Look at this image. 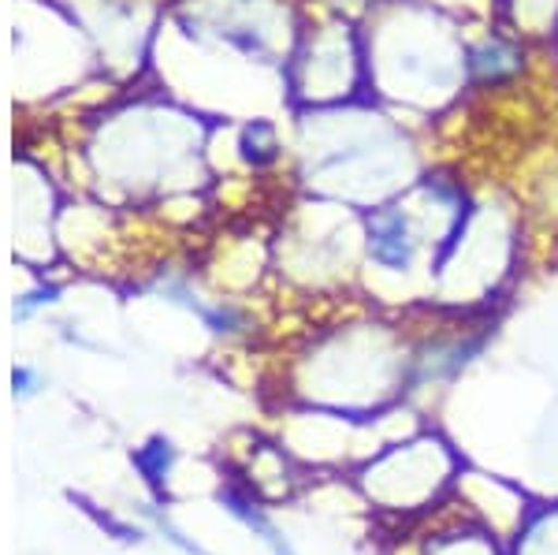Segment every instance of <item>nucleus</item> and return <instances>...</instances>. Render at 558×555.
I'll return each mask as SVG.
<instances>
[{"label":"nucleus","mask_w":558,"mask_h":555,"mask_svg":"<svg viewBox=\"0 0 558 555\" xmlns=\"http://www.w3.org/2000/svg\"><path fill=\"white\" fill-rule=\"evenodd\" d=\"M417 254V236H413V224L402 209H384L368 220V257L380 268L402 273L413 265Z\"/></svg>","instance_id":"nucleus-1"},{"label":"nucleus","mask_w":558,"mask_h":555,"mask_svg":"<svg viewBox=\"0 0 558 555\" xmlns=\"http://www.w3.org/2000/svg\"><path fill=\"white\" fill-rule=\"evenodd\" d=\"M131 462H134V470L146 478V485L160 496L168 485V473L175 467V447L172 441H165V436H149V441L131 455Z\"/></svg>","instance_id":"nucleus-2"},{"label":"nucleus","mask_w":558,"mask_h":555,"mask_svg":"<svg viewBox=\"0 0 558 555\" xmlns=\"http://www.w3.org/2000/svg\"><path fill=\"white\" fill-rule=\"evenodd\" d=\"M220 504H223V507H228V511H231V515H235V518H242V522H246V526H250V530H257L260 536H265V541H268V544H272V552H276V555H291V548H287V544H283V541H279L276 526H272V522H268V518H265V515H260V511H257V507H254V504H250V499H246V496H242V492H239V488H220Z\"/></svg>","instance_id":"nucleus-3"},{"label":"nucleus","mask_w":558,"mask_h":555,"mask_svg":"<svg viewBox=\"0 0 558 555\" xmlns=\"http://www.w3.org/2000/svg\"><path fill=\"white\" fill-rule=\"evenodd\" d=\"M49 302H57V288H38V291H31V294H23L20 299V306H15V317H31L38 306H49Z\"/></svg>","instance_id":"nucleus-4"},{"label":"nucleus","mask_w":558,"mask_h":555,"mask_svg":"<svg viewBox=\"0 0 558 555\" xmlns=\"http://www.w3.org/2000/svg\"><path fill=\"white\" fill-rule=\"evenodd\" d=\"M38 384H41V377L34 370H26V365H15V373H12V391L20 399H26V396H34L38 391Z\"/></svg>","instance_id":"nucleus-5"}]
</instances>
